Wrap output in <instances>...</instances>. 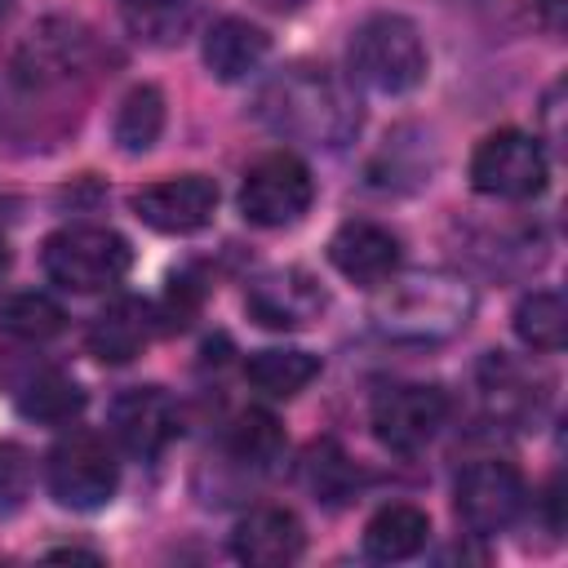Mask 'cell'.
<instances>
[{
  "label": "cell",
  "instance_id": "cell-11",
  "mask_svg": "<svg viewBox=\"0 0 568 568\" xmlns=\"http://www.w3.org/2000/svg\"><path fill=\"white\" fill-rule=\"evenodd\" d=\"M111 435L124 453L151 462L182 435V413L164 386H124L106 408Z\"/></svg>",
  "mask_w": 568,
  "mask_h": 568
},
{
  "label": "cell",
  "instance_id": "cell-25",
  "mask_svg": "<svg viewBox=\"0 0 568 568\" xmlns=\"http://www.w3.org/2000/svg\"><path fill=\"white\" fill-rule=\"evenodd\" d=\"M120 18L138 40L169 49L186 40L195 22V4L191 0H120Z\"/></svg>",
  "mask_w": 568,
  "mask_h": 568
},
{
  "label": "cell",
  "instance_id": "cell-17",
  "mask_svg": "<svg viewBox=\"0 0 568 568\" xmlns=\"http://www.w3.org/2000/svg\"><path fill=\"white\" fill-rule=\"evenodd\" d=\"M271 53V36L248 18H217L204 36V67L213 80L235 84L248 80Z\"/></svg>",
  "mask_w": 568,
  "mask_h": 568
},
{
  "label": "cell",
  "instance_id": "cell-27",
  "mask_svg": "<svg viewBox=\"0 0 568 568\" xmlns=\"http://www.w3.org/2000/svg\"><path fill=\"white\" fill-rule=\"evenodd\" d=\"M67 315L53 297L44 293H13L0 302V328L13 333V337H27V342H44L53 333H62Z\"/></svg>",
  "mask_w": 568,
  "mask_h": 568
},
{
  "label": "cell",
  "instance_id": "cell-6",
  "mask_svg": "<svg viewBox=\"0 0 568 568\" xmlns=\"http://www.w3.org/2000/svg\"><path fill=\"white\" fill-rule=\"evenodd\" d=\"M44 484L49 497L67 510H102L120 488V462L102 435L71 430L49 448Z\"/></svg>",
  "mask_w": 568,
  "mask_h": 568
},
{
  "label": "cell",
  "instance_id": "cell-9",
  "mask_svg": "<svg viewBox=\"0 0 568 568\" xmlns=\"http://www.w3.org/2000/svg\"><path fill=\"white\" fill-rule=\"evenodd\" d=\"M528 488L506 457H475L453 484V510L470 537H493L524 515Z\"/></svg>",
  "mask_w": 568,
  "mask_h": 568
},
{
  "label": "cell",
  "instance_id": "cell-31",
  "mask_svg": "<svg viewBox=\"0 0 568 568\" xmlns=\"http://www.w3.org/2000/svg\"><path fill=\"white\" fill-rule=\"evenodd\" d=\"M49 559H89V564H98V555H93V550H75V546H62V550H49Z\"/></svg>",
  "mask_w": 568,
  "mask_h": 568
},
{
  "label": "cell",
  "instance_id": "cell-30",
  "mask_svg": "<svg viewBox=\"0 0 568 568\" xmlns=\"http://www.w3.org/2000/svg\"><path fill=\"white\" fill-rule=\"evenodd\" d=\"M528 13H532V22L541 31L559 36L564 31V18H568V0H528Z\"/></svg>",
  "mask_w": 568,
  "mask_h": 568
},
{
  "label": "cell",
  "instance_id": "cell-29",
  "mask_svg": "<svg viewBox=\"0 0 568 568\" xmlns=\"http://www.w3.org/2000/svg\"><path fill=\"white\" fill-rule=\"evenodd\" d=\"M31 479H36L31 453L13 439H0V515L22 510V501L31 497Z\"/></svg>",
  "mask_w": 568,
  "mask_h": 568
},
{
  "label": "cell",
  "instance_id": "cell-22",
  "mask_svg": "<svg viewBox=\"0 0 568 568\" xmlns=\"http://www.w3.org/2000/svg\"><path fill=\"white\" fill-rule=\"evenodd\" d=\"M426 142H430V138H426L422 129H413V124H404V129L386 133V146H382V151H377V160L368 164V178H373L377 186H395V191L430 182Z\"/></svg>",
  "mask_w": 568,
  "mask_h": 568
},
{
  "label": "cell",
  "instance_id": "cell-12",
  "mask_svg": "<svg viewBox=\"0 0 568 568\" xmlns=\"http://www.w3.org/2000/svg\"><path fill=\"white\" fill-rule=\"evenodd\" d=\"M138 222H146L160 235H195L217 213V182L204 173H178L164 182H151L129 195Z\"/></svg>",
  "mask_w": 568,
  "mask_h": 568
},
{
  "label": "cell",
  "instance_id": "cell-3",
  "mask_svg": "<svg viewBox=\"0 0 568 568\" xmlns=\"http://www.w3.org/2000/svg\"><path fill=\"white\" fill-rule=\"evenodd\" d=\"M475 315V284L457 271H413L382 280V293L373 297V328L386 342L408 346H435L457 337Z\"/></svg>",
  "mask_w": 568,
  "mask_h": 568
},
{
  "label": "cell",
  "instance_id": "cell-24",
  "mask_svg": "<svg viewBox=\"0 0 568 568\" xmlns=\"http://www.w3.org/2000/svg\"><path fill=\"white\" fill-rule=\"evenodd\" d=\"M515 337L528 351H541V355L564 351V342H568V306H564V297L555 288H537V293L519 297V306H515Z\"/></svg>",
  "mask_w": 568,
  "mask_h": 568
},
{
  "label": "cell",
  "instance_id": "cell-23",
  "mask_svg": "<svg viewBox=\"0 0 568 568\" xmlns=\"http://www.w3.org/2000/svg\"><path fill=\"white\" fill-rule=\"evenodd\" d=\"M222 444H226V457L231 462H240L248 470H266L284 453V426L266 408H244V413L231 417Z\"/></svg>",
  "mask_w": 568,
  "mask_h": 568
},
{
  "label": "cell",
  "instance_id": "cell-19",
  "mask_svg": "<svg viewBox=\"0 0 568 568\" xmlns=\"http://www.w3.org/2000/svg\"><path fill=\"white\" fill-rule=\"evenodd\" d=\"M430 541V515L413 501H390L364 524V550L382 564H399L422 555Z\"/></svg>",
  "mask_w": 568,
  "mask_h": 568
},
{
  "label": "cell",
  "instance_id": "cell-7",
  "mask_svg": "<svg viewBox=\"0 0 568 568\" xmlns=\"http://www.w3.org/2000/svg\"><path fill=\"white\" fill-rule=\"evenodd\" d=\"M550 160L537 133L497 129L470 155V186L488 200H532L546 191Z\"/></svg>",
  "mask_w": 568,
  "mask_h": 568
},
{
  "label": "cell",
  "instance_id": "cell-2",
  "mask_svg": "<svg viewBox=\"0 0 568 568\" xmlns=\"http://www.w3.org/2000/svg\"><path fill=\"white\" fill-rule=\"evenodd\" d=\"M253 120L266 124L275 138L337 151L359 133L364 111L351 80L315 62H293V67H280L257 89Z\"/></svg>",
  "mask_w": 568,
  "mask_h": 568
},
{
  "label": "cell",
  "instance_id": "cell-18",
  "mask_svg": "<svg viewBox=\"0 0 568 568\" xmlns=\"http://www.w3.org/2000/svg\"><path fill=\"white\" fill-rule=\"evenodd\" d=\"M151 328H155V315L142 297H120L111 302L93 328H89V351L106 364H124L133 355H142V346L151 342Z\"/></svg>",
  "mask_w": 568,
  "mask_h": 568
},
{
  "label": "cell",
  "instance_id": "cell-20",
  "mask_svg": "<svg viewBox=\"0 0 568 568\" xmlns=\"http://www.w3.org/2000/svg\"><path fill=\"white\" fill-rule=\"evenodd\" d=\"M244 377L253 390H262L271 399H293L297 390H306L320 377V355L297 351V346H271V351L248 355Z\"/></svg>",
  "mask_w": 568,
  "mask_h": 568
},
{
  "label": "cell",
  "instance_id": "cell-14",
  "mask_svg": "<svg viewBox=\"0 0 568 568\" xmlns=\"http://www.w3.org/2000/svg\"><path fill=\"white\" fill-rule=\"evenodd\" d=\"M399 235L382 222H368V217H351L333 231L328 240V262L337 275H346L351 284H364V288H377L382 280H390L399 271Z\"/></svg>",
  "mask_w": 568,
  "mask_h": 568
},
{
  "label": "cell",
  "instance_id": "cell-28",
  "mask_svg": "<svg viewBox=\"0 0 568 568\" xmlns=\"http://www.w3.org/2000/svg\"><path fill=\"white\" fill-rule=\"evenodd\" d=\"M306 479H311V488H315L324 501H342L359 475H355V466L342 457V448L324 439V444H315V448H311V462H306Z\"/></svg>",
  "mask_w": 568,
  "mask_h": 568
},
{
  "label": "cell",
  "instance_id": "cell-10",
  "mask_svg": "<svg viewBox=\"0 0 568 568\" xmlns=\"http://www.w3.org/2000/svg\"><path fill=\"white\" fill-rule=\"evenodd\" d=\"M448 395L430 382H395L386 390L373 395V408H368V426L377 435L382 448L399 453V457H413L422 453L439 426L448 422Z\"/></svg>",
  "mask_w": 568,
  "mask_h": 568
},
{
  "label": "cell",
  "instance_id": "cell-15",
  "mask_svg": "<svg viewBox=\"0 0 568 568\" xmlns=\"http://www.w3.org/2000/svg\"><path fill=\"white\" fill-rule=\"evenodd\" d=\"M475 382H479V399L493 422L519 426V422L537 417L546 404V377L506 351H488L475 368Z\"/></svg>",
  "mask_w": 568,
  "mask_h": 568
},
{
  "label": "cell",
  "instance_id": "cell-13",
  "mask_svg": "<svg viewBox=\"0 0 568 568\" xmlns=\"http://www.w3.org/2000/svg\"><path fill=\"white\" fill-rule=\"evenodd\" d=\"M328 306L324 284L302 271V266H284V271H266L248 284L244 293V311L248 320H257L262 328L288 333V328H306L311 320H320Z\"/></svg>",
  "mask_w": 568,
  "mask_h": 568
},
{
  "label": "cell",
  "instance_id": "cell-32",
  "mask_svg": "<svg viewBox=\"0 0 568 568\" xmlns=\"http://www.w3.org/2000/svg\"><path fill=\"white\" fill-rule=\"evenodd\" d=\"M262 9H275V13H293V9H302L306 0H257Z\"/></svg>",
  "mask_w": 568,
  "mask_h": 568
},
{
  "label": "cell",
  "instance_id": "cell-34",
  "mask_svg": "<svg viewBox=\"0 0 568 568\" xmlns=\"http://www.w3.org/2000/svg\"><path fill=\"white\" fill-rule=\"evenodd\" d=\"M4 18H9V0H0V22H4Z\"/></svg>",
  "mask_w": 568,
  "mask_h": 568
},
{
  "label": "cell",
  "instance_id": "cell-5",
  "mask_svg": "<svg viewBox=\"0 0 568 568\" xmlns=\"http://www.w3.org/2000/svg\"><path fill=\"white\" fill-rule=\"evenodd\" d=\"M40 266L67 293H106V288H115L129 275L133 248L111 226L75 222V226H62V231H53L44 240Z\"/></svg>",
  "mask_w": 568,
  "mask_h": 568
},
{
  "label": "cell",
  "instance_id": "cell-35",
  "mask_svg": "<svg viewBox=\"0 0 568 568\" xmlns=\"http://www.w3.org/2000/svg\"><path fill=\"white\" fill-rule=\"evenodd\" d=\"M444 4H484V0H444Z\"/></svg>",
  "mask_w": 568,
  "mask_h": 568
},
{
  "label": "cell",
  "instance_id": "cell-33",
  "mask_svg": "<svg viewBox=\"0 0 568 568\" xmlns=\"http://www.w3.org/2000/svg\"><path fill=\"white\" fill-rule=\"evenodd\" d=\"M9 266V244H4V235H0V271Z\"/></svg>",
  "mask_w": 568,
  "mask_h": 568
},
{
  "label": "cell",
  "instance_id": "cell-16",
  "mask_svg": "<svg viewBox=\"0 0 568 568\" xmlns=\"http://www.w3.org/2000/svg\"><path fill=\"white\" fill-rule=\"evenodd\" d=\"M231 550L240 564H253V568H280V564H293L302 559L306 550V528L293 510L284 506H257L248 510L235 532H231Z\"/></svg>",
  "mask_w": 568,
  "mask_h": 568
},
{
  "label": "cell",
  "instance_id": "cell-1",
  "mask_svg": "<svg viewBox=\"0 0 568 568\" xmlns=\"http://www.w3.org/2000/svg\"><path fill=\"white\" fill-rule=\"evenodd\" d=\"M98 40L71 18H44L0 71V146H53L80 120Z\"/></svg>",
  "mask_w": 568,
  "mask_h": 568
},
{
  "label": "cell",
  "instance_id": "cell-8",
  "mask_svg": "<svg viewBox=\"0 0 568 568\" xmlns=\"http://www.w3.org/2000/svg\"><path fill=\"white\" fill-rule=\"evenodd\" d=\"M315 200V178L306 169V160H297L293 151H266L262 160H253L244 169L240 182V213L253 226H293Z\"/></svg>",
  "mask_w": 568,
  "mask_h": 568
},
{
  "label": "cell",
  "instance_id": "cell-26",
  "mask_svg": "<svg viewBox=\"0 0 568 568\" xmlns=\"http://www.w3.org/2000/svg\"><path fill=\"white\" fill-rule=\"evenodd\" d=\"M80 408H84V390L67 373H40L18 395V413L40 426H67L71 417H80Z\"/></svg>",
  "mask_w": 568,
  "mask_h": 568
},
{
  "label": "cell",
  "instance_id": "cell-21",
  "mask_svg": "<svg viewBox=\"0 0 568 568\" xmlns=\"http://www.w3.org/2000/svg\"><path fill=\"white\" fill-rule=\"evenodd\" d=\"M164 133V93L155 84H133L124 93V102L115 106V120H111V138L124 155H142L160 142Z\"/></svg>",
  "mask_w": 568,
  "mask_h": 568
},
{
  "label": "cell",
  "instance_id": "cell-4",
  "mask_svg": "<svg viewBox=\"0 0 568 568\" xmlns=\"http://www.w3.org/2000/svg\"><path fill=\"white\" fill-rule=\"evenodd\" d=\"M351 84H364L382 98H399L426 80V44L413 18L404 13H373L351 31L346 44Z\"/></svg>",
  "mask_w": 568,
  "mask_h": 568
}]
</instances>
